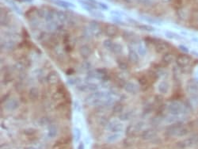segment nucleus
<instances>
[{
	"label": "nucleus",
	"mask_w": 198,
	"mask_h": 149,
	"mask_svg": "<svg viewBox=\"0 0 198 149\" xmlns=\"http://www.w3.org/2000/svg\"><path fill=\"white\" fill-rule=\"evenodd\" d=\"M109 92L104 91H97L92 92L86 98V102L93 106H104L106 99L110 96Z\"/></svg>",
	"instance_id": "nucleus-1"
},
{
	"label": "nucleus",
	"mask_w": 198,
	"mask_h": 149,
	"mask_svg": "<svg viewBox=\"0 0 198 149\" xmlns=\"http://www.w3.org/2000/svg\"><path fill=\"white\" fill-rule=\"evenodd\" d=\"M189 130L181 125V123H174L167 129V133L171 136H184L187 135Z\"/></svg>",
	"instance_id": "nucleus-2"
},
{
	"label": "nucleus",
	"mask_w": 198,
	"mask_h": 149,
	"mask_svg": "<svg viewBox=\"0 0 198 149\" xmlns=\"http://www.w3.org/2000/svg\"><path fill=\"white\" fill-rule=\"evenodd\" d=\"M185 107L181 102L178 101H174L170 102L167 105V110L172 116H178L184 113Z\"/></svg>",
	"instance_id": "nucleus-3"
},
{
	"label": "nucleus",
	"mask_w": 198,
	"mask_h": 149,
	"mask_svg": "<svg viewBox=\"0 0 198 149\" xmlns=\"http://www.w3.org/2000/svg\"><path fill=\"white\" fill-rule=\"evenodd\" d=\"M197 144H198V134L192 136L187 139L183 140L180 142H178V146L181 148H188L193 147Z\"/></svg>",
	"instance_id": "nucleus-4"
},
{
	"label": "nucleus",
	"mask_w": 198,
	"mask_h": 149,
	"mask_svg": "<svg viewBox=\"0 0 198 149\" xmlns=\"http://www.w3.org/2000/svg\"><path fill=\"white\" fill-rule=\"evenodd\" d=\"M76 89L79 91L82 92H94L98 91V85L93 83V82H87L86 83L77 86Z\"/></svg>",
	"instance_id": "nucleus-5"
},
{
	"label": "nucleus",
	"mask_w": 198,
	"mask_h": 149,
	"mask_svg": "<svg viewBox=\"0 0 198 149\" xmlns=\"http://www.w3.org/2000/svg\"><path fill=\"white\" fill-rule=\"evenodd\" d=\"M106 129L109 131L112 132H120L123 131V125L116 120H113L111 121H109V123L106 126Z\"/></svg>",
	"instance_id": "nucleus-6"
},
{
	"label": "nucleus",
	"mask_w": 198,
	"mask_h": 149,
	"mask_svg": "<svg viewBox=\"0 0 198 149\" xmlns=\"http://www.w3.org/2000/svg\"><path fill=\"white\" fill-rule=\"evenodd\" d=\"M104 32L107 37H115L119 34V28L113 24H107L104 27Z\"/></svg>",
	"instance_id": "nucleus-7"
},
{
	"label": "nucleus",
	"mask_w": 198,
	"mask_h": 149,
	"mask_svg": "<svg viewBox=\"0 0 198 149\" xmlns=\"http://www.w3.org/2000/svg\"><path fill=\"white\" fill-rule=\"evenodd\" d=\"M67 97V91L65 89L64 85H60L58 86V87L56 89V91L55 92L54 94L52 95V100L54 101H59V100H63L65 99Z\"/></svg>",
	"instance_id": "nucleus-8"
},
{
	"label": "nucleus",
	"mask_w": 198,
	"mask_h": 149,
	"mask_svg": "<svg viewBox=\"0 0 198 149\" xmlns=\"http://www.w3.org/2000/svg\"><path fill=\"white\" fill-rule=\"evenodd\" d=\"M124 91L130 95H136L139 91V87L133 82H124L123 85Z\"/></svg>",
	"instance_id": "nucleus-9"
},
{
	"label": "nucleus",
	"mask_w": 198,
	"mask_h": 149,
	"mask_svg": "<svg viewBox=\"0 0 198 149\" xmlns=\"http://www.w3.org/2000/svg\"><path fill=\"white\" fill-rule=\"evenodd\" d=\"M46 81L50 85H58L60 83V76L57 71H52L46 76Z\"/></svg>",
	"instance_id": "nucleus-10"
},
{
	"label": "nucleus",
	"mask_w": 198,
	"mask_h": 149,
	"mask_svg": "<svg viewBox=\"0 0 198 149\" xmlns=\"http://www.w3.org/2000/svg\"><path fill=\"white\" fill-rule=\"evenodd\" d=\"M88 30H89L90 34H91L92 36L97 37H98L99 35L102 34V32L100 25L97 21H94L90 23Z\"/></svg>",
	"instance_id": "nucleus-11"
},
{
	"label": "nucleus",
	"mask_w": 198,
	"mask_h": 149,
	"mask_svg": "<svg viewBox=\"0 0 198 149\" xmlns=\"http://www.w3.org/2000/svg\"><path fill=\"white\" fill-rule=\"evenodd\" d=\"M79 52L81 57L83 58L84 60H86L92 55L93 49L89 44H83L79 48Z\"/></svg>",
	"instance_id": "nucleus-12"
},
{
	"label": "nucleus",
	"mask_w": 198,
	"mask_h": 149,
	"mask_svg": "<svg viewBox=\"0 0 198 149\" xmlns=\"http://www.w3.org/2000/svg\"><path fill=\"white\" fill-rule=\"evenodd\" d=\"M191 58L186 56V55H180L176 58V63L181 68H185L191 63Z\"/></svg>",
	"instance_id": "nucleus-13"
},
{
	"label": "nucleus",
	"mask_w": 198,
	"mask_h": 149,
	"mask_svg": "<svg viewBox=\"0 0 198 149\" xmlns=\"http://www.w3.org/2000/svg\"><path fill=\"white\" fill-rule=\"evenodd\" d=\"M128 60H129L132 64H138L139 60H140L138 52L134 49L133 48H131V47L128 48Z\"/></svg>",
	"instance_id": "nucleus-14"
},
{
	"label": "nucleus",
	"mask_w": 198,
	"mask_h": 149,
	"mask_svg": "<svg viewBox=\"0 0 198 149\" xmlns=\"http://www.w3.org/2000/svg\"><path fill=\"white\" fill-rule=\"evenodd\" d=\"M170 83L166 80L161 81L159 84H158L157 90L159 94L161 95H167L168 94V92L170 91Z\"/></svg>",
	"instance_id": "nucleus-15"
},
{
	"label": "nucleus",
	"mask_w": 198,
	"mask_h": 149,
	"mask_svg": "<svg viewBox=\"0 0 198 149\" xmlns=\"http://www.w3.org/2000/svg\"><path fill=\"white\" fill-rule=\"evenodd\" d=\"M157 136V132L153 129H148L144 130L141 134V138L144 140H150L154 139Z\"/></svg>",
	"instance_id": "nucleus-16"
},
{
	"label": "nucleus",
	"mask_w": 198,
	"mask_h": 149,
	"mask_svg": "<svg viewBox=\"0 0 198 149\" xmlns=\"http://www.w3.org/2000/svg\"><path fill=\"white\" fill-rule=\"evenodd\" d=\"M154 43H155V50L159 53H164L169 48V44L165 41H158L156 42H154Z\"/></svg>",
	"instance_id": "nucleus-17"
},
{
	"label": "nucleus",
	"mask_w": 198,
	"mask_h": 149,
	"mask_svg": "<svg viewBox=\"0 0 198 149\" xmlns=\"http://www.w3.org/2000/svg\"><path fill=\"white\" fill-rule=\"evenodd\" d=\"M18 106H19V102L15 98L9 99L5 103V108L8 109V110H10V111H13V110L17 109L18 108Z\"/></svg>",
	"instance_id": "nucleus-18"
},
{
	"label": "nucleus",
	"mask_w": 198,
	"mask_h": 149,
	"mask_svg": "<svg viewBox=\"0 0 198 149\" xmlns=\"http://www.w3.org/2000/svg\"><path fill=\"white\" fill-rule=\"evenodd\" d=\"M28 96H29V98L30 99L31 101L33 102H35L37 101L39 97H40V91L37 87H33L29 89V94H28Z\"/></svg>",
	"instance_id": "nucleus-19"
},
{
	"label": "nucleus",
	"mask_w": 198,
	"mask_h": 149,
	"mask_svg": "<svg viewBox=\"0 0 198 149\" xmlns=\"http://www.w3.org/2000/svg\"><path fill=\"white\" fill-rule=\"evenodd\" d=\"M52 3H53L55 5L58 6V7H63L65 9H68V8H74L75 5L72 3H69L64 0H52Z\"/></svg>",
	"instance_id": "nucleus-20"
},
{
	"label": "nucleus",
	"mask_w": 198,
	"mask_h": 149,
	"mask_svg": "<svg viewBox=\"0 0 198 149\" xmlns=\"http://www.w3.org/2000/svg\"><path fill=\"white\" fill-rule=\"evenodd\" d=\"M135 34L128 32V31H124L123 33V37L124 38V40H126L127 41H128L130 43H136L137 41V38L136 37H134Z\"/></svg>",
	"instance_id": "nucleus-21"
},
{
	"label": "nucleus",
	"mask_w": 198,
	"mask_h": 149,
	"mask_svg": "<svg viewBox=\"0 0 198 149\" xmlns=\"http://www.w3.org/2000/svg\"><path fill=\"white\" fill-rule=\"evenodd\" d=\"M174 56L171 52H166L163 55V56L162 58V62L164 63L165 64H171V63L174 60Z\"/></svg>",
	"instance_id": "nucleus-22"
},
{
	"label": "nucleus",
	"mask_w": 198,
	"mask_h": 149,
	"mask_svg": "<svg viewBox=\"0 0 198 149\" xmlns=\"http://www.w3.org/2000/svg\"><path fill=\"white\" fill-rule=\"evenodd\" d=\"M15 46H16V44L13 41H8L7 42L5 41V43H3V42L1 43V48H2V50L3 49H6L7 51L13 50V49H14Z\"/></svg>",
	"instance_id": "nucleus-23"
},
{
	"label": "nucleus",
	"mask_w": 198,
	"mask_h": 149,
	"mask_svg": "<svg viewBox=\"0 0 198 149\" xmlns=\"http://www.w3.org/2000/svg\"><path fill=\"white\" fill-rule=\"evenodd\" d=\"M82 83V79L79 76H72L68 79V84L70 86H79Z\"/></svg>",
	"instance_id": "nucleus-24"
},
{
	"label": "nucleus",
	"mask_w": 198,
	"mask_h": 149,
	"mask_svg": "<svg viewBox=\"0 0 198 149\" xmlns=\"http://www.w3.org/2000/svg\"><path fill=\"white\" fill-rule=\"evenodd\" d=\"M58 132L57 127L55 125H50L48 128V136L49 138H55Z\"/></svg>",
	"instance_id": "nucleus-25"
},
{
	"label": "nucleus",
	"mask_w": 198,
	"mask_h": 149,
	"mask_svg": "<svg viewBox=\"0 0 198 149\" xmlns=\"http://www.w3.org/2000/svg\"><path fill=\"white\" fill-rule=\"evenodd\" d=\"M132 115H133V112L132 110H129V111L127 112H122L120 114H119L118 117H119L120 121H128V120L132 118Z\"/></svg>",
	"instance_id": "nucleus-26"
},
{
	"label": "nucleus",
	"mask_w": 198,
	"mask_h": 149,
	"mask_svg": "<svg viewBox=\"0 0 198 149\" xmlns=\"http://www.w3.org/2000/svg\"><path fill=\"white\" fill-rule=\"evenodd\" d=\"M121 135L120 134V132H113V134L109 135L106 138V141L107 143H114L117 141L120 138Z\"/></svg>",
	"instance_id": "nucleus-27"
},
{
	"label": "nucleus",
	"mask_w": 198,
	"mask_h": 149,
	"mask_svg": "<svg viewBox=\"0 0 198 149\" xmlns=\"http://www.w3.org/2000/svg\"><path fill=\"white\" fill-rule=\"evenodd\" d=\"M111 52H112L113 53H114V54H121V53L123 52V47H122V45L120 44H119V43L114 42V44H113V48H112V49H111Z\"/></svg>",
	"instance_id": "nucleus-28"
},
{
	"label": "nucleus",
	"mask_w": 198,
	"mask_h": 149,
	"mask_svg": "<svg viewBox=\"0 0 198 149\" xmlns=\"http://www.w3.org/2000/svg\"><path fill=\"white\" fill-rule=\"evenodd\" d=\"M124 110V105L121 102H116L113 105V113L116 114H120Z\"/></svg>",
	"instance_id": "nucleus-29"
},
{
	"label": "nucleus",
	"mask_w": 198,
	"mask_h": 149,
	"mask_svg": "<svg viewBox=\"0 0 198 149\" xmlns=\"http://www.w3.org/2000/svg\"><path fill=\"white\" fill-rule=\"evenodd\" d=\"M56 16L57 17V19L60 22H62V23H64L65 21L68 20V15L65 14L64 12H63V11H60V10L57 11L56 13Z\"/></svg>",
	"instance_id": "nucleus-30"
},
{
	"label": "nucleus",
	"mask_w": 198,
	"mask_h": 149,
	"mask_svg": "<svg viewBox=\"0 0 198 149\" xmlns=\"http://www.w3.org/2000/svg\"><path fill=\"white\" fill-rule=\"evenodd\" d=\"M81 136H82V132L79 128H75L73 129V138L75 143L79 142L81 139Z\"/></svg>",
	"instance_id": "nucleus-31"
},
{
	"label": "nucleus",
	"mask_w": 198,
	"mask_h": 149,
	"mask_svg": "<svg viewBox=\"0 0 198 149\" xmlns=\"http://www.w3.org/2000/svg\"><path fill=\"white\" fill-rule=\"evenodd\" d=\"M137 52L140 56H144L146 55L147 50H146V48H145L144 44H141V43L138 44V45H137Z\"/></svg>",
	"instance_id": "nucleus-32"
},
{
	"label": "nucleus",
	"mask_w": 198,
	"mask_h": 149,
	"mask_svg": "<svg viewBox=\"0 0 198 149\" xmlns=\"http://www.w3.org/2000/svg\"><path fill=\"white\" fill-rule=\"evenodd\" d=\"M113 44H114V42L112 40H110V39H106L102 43L103 47L105 48L106 49H107V50H109V51H111Z\"/></svg>",
	"instance_id": "nucleus-33"
},
{
	"label": "nucleus",
	"mask_w": 198,
	"mask_h": 149,
	"mask_svg": "<svg viewBox=\"0 0 198 149\" xmlns=\"http://www.w3.org/2000/svg\"><path fill=\"white\" fill-rule=\"evenodd\" d=\"M117 65L118 68L121 70V71H127L128 69V65L126 62L123 60H117Z\"/></svg>",
	"instance_id": "nucleus-34"
},
{
	"label": "nucleus",
	"mask_w": 198,
	"mask_h": 149,
	"mask_svg": "<svg viewBox=\"0 0 198 149\" xmlns=\"http://www.w3.org/2000/svg\"><path fill=\"white\" fill-rule=\"evenodd\" d=\"M139 83H140V84L141 87H148V85H149V81H148V79H147V78L145 76V75H144V76H141L140 79H139Z\"/></svg>",
	"instance_id": "nucleus-35"
},
{
	"label": "nucleus",
	"mask_w": 198,
	"mask_h": 149,
	"mask_svg": "<svg viewBox=\"0 0 198 149\" xmlns=\"http://www.w3.org/2000/svg\"><path fill=\"white\" fill-rule=\"evenodd\" d=\"M90 14L92 15L93 17H98V18H104L105 16L102 13H101L100 11H98V10H94V9L90 11Z\"/></svg>",
	"instance_id": "nucleus-36"
},
{
	"label": "nucleus",
	"mask_w": 198,
	"mask_h": 149,
	"mask_svg": "<svg viewBox=\"0 0 198 149\" xmlns=\"http://www.w3.org/2000/svg\"><path fill=\"white\" fill-rule=\"evenodd\" d=\"M91 68H92V65L90 62H83L81 64V69L83 71H90L91 70Z\"/></svg>",
	"instance_id": "nucleus-37"
},
{
	"label": "nucleus",
	"mask_w": 198,
	"mask_h": 149,
	"mask_svg": "<svg viewBox=\"0 0 198 149\" xmlns=\"http://www.w3.org/2000/svg\"><path fill=\"white\" fill-rule=\"evenodd\" d=\"M138 28H140L141 30H144V31H154V29L153 27H151V26H146V25H140V26H138Z\"/></svg>",
	"instance_id": "nucleus-38"
},
{
	"label": "nucleus",
	"mask_w": 198,
	"mask_h": 149,
	"mask_svg": "<svg viewBox=\"0 0 198 149\" xmlns=\"http://www.w3.org/2000/svg\"><path fill=\"white\" fill-rule=\"evenodd\" d=\"M24 133L27 136H32L36 133V130L33 129H27L25 130Z\"/></svg>",
	"instance_id": "nucleus-39"
},
{
	"label": "nucleus",
	"mask_w": 198,
	"mask_h": 149,
	"mask_svg": "<svg viewBox=\"0 0 198 149\" xmlns=\"http://www.w3.org/2000/svg\"><path fill=\"white\" fill-rule=\"evenodd\" d=\"M166 35H167V37H169V38H171V39H178V38H179L177 34H173V33H170V32H169V33H167Z\"/></svg>",
	"instance_id": "nucleus-40"
},
{
	"label": "nucleus",
	"mask_w": 198,
	"mask_h": 149,
	"mask_svg": "<svg viewBox=\"0 0 198 149\" xmlns=\"http://www.w3.org/2000/svg\"><path fill=\"white\" fill-rule=\"evenodd\" d=\"M98 7H100L102 10H108L109 9V7L107 6V4L104 3H98Z\"/></svg>",
	"instance_id": "nucleus-41"
},
{
	"label": "nucleus",
	"mask_w": 198,
	"mask_h": 149,
	"mask_svg": "<svg viewBox=\"0 0 198 149\" xmlns=\"http://www.w3.org/2000/svg\"><path fill=\"white\" fill-rule=\"evenodd\" d=\"M48 123H49V120H48L47 117H44V118H41V120H40V124H41V126H45V125H48Z\"/></svg>",
	"instance_id": "nucleus-42"
},
{
	"label": "nucleus",
	"mask_w": 198,
	"mask_h": 149,
	"mask_svg": "<svg viewBox=\"0 0 198 149\" xmlns=\"http://www.w3.org/2000/svg\"><path fill=\"white\" fill-rule=\"evenodd\" d=\"M77 149H85V145H84V144L82 142L79 143V144L78 145V148Z\"/></svg>",
	"instance_id": "nucleus-43"
},
{
	"label": "nucleus",
	"mask_w": 198,
	"mask_h": 149,
	"mask_svg": "<svg viewBox=\"0 0 198 149\" xmlns=\"http://www.w3.org/2000/svg\"><path fill=\"white\" fill-rule=\"evenodd\" d=\"M87 2H90V3H91L93 4H97L98 3L96 2L95 0H87Z\"/></svg>",
	"instance_id": "nucleus-44"
},
{
	"label": "nucleus",
	"mask_w": 198,
	"mask_h": 149,
	"mask_svg": "<svg viewBox=\"0 0 198 149\" xmlns=\"http://www.w3.org/2000/svg\"><path fill=\"white\" fill-rule=\"evenodd\" d=\"M25 149H37V148H34V147H28V148H26Z\"/></svg>",
	"instance_id": "nucleus-45"
}]
</instances>
